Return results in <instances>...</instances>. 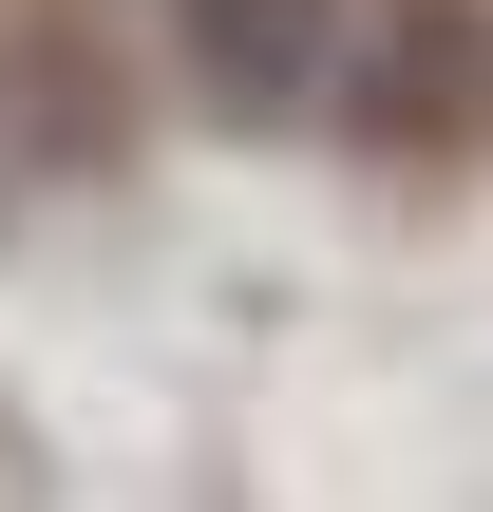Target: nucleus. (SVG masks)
Returning a JSON list of instances; mask_svg holds the SVG:
<instances>
[{
    "label": "nucleus",
    "instance_id": "1",
    "mask_svg": "<svg viewBox=\"0 0 493 512\" xmlns=\"http://www.w3.org/2000/svg\"><path fill=\"white\" fill-rule=\"evenodd\" d=\"M171 19V76L228 114V133H304V114H342V0H152Z\"/></svg>",
    "mask_w": 493,
    "mask_h": 512
}]
</instances>
